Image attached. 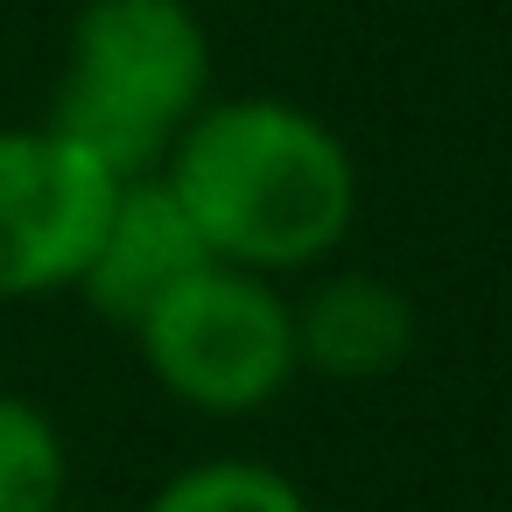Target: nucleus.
Returning <instances> with one entry per match:
<instances>
[{
    "label": "nucleus",
    "instance_id": "423d86ee",
    "mask_svg": "<svg viewBox=\"0 0 512 512\" xmlns=\"http://www.w3.org/2000/svg\"><path fill=\"white\" fill-rule=\"evenodd\" d=\"M421 316L386 274H337L295 309V351L323 379H386L414 358Z\"/></svg>",
    "mask_w": 512,
    "mask_h": 512
},
{
    "label": "nucleus",
    "instance_id": "7ed1b4c3",
    "mask_svg": "<svg viewBox=\"0 0 512 512\" xmlns=\"http://www.w3.org/2000/svg\"><path fill=\"white\" fill-rule=\"evenodd\" d=\"M134 344H141L148 379L211 421L274 407L288 393V379L302 372L295 302L267 274H246L225 260L197 267L162 309H148Z\"/></svg>",
    "mask_w": 512,
    "mask_h": 512
},
{
    "label": "nucleus",
    "instance_id": "0eeeda50",
    "mask_svg": "<svg viewBox=\"0 0 512 512\" xmlns=\"http://www.w3.org/2000/svg\"><path fill=\"white\" fill-rule=\"evenodd\" d=\"M71 484V449L57 421L0 386V512H64Z\"/></svg>",
    "mask_w": 512,
    "mask_h": 512
},
{
    "label": "nucleus",
    "instance_id": "20e7f679",
    "mask_svg": "<svg viewBox=\"0 0 512 512\" xmlns=\"http://www.w3.org/2000/svg\"><path fill=\"white\" fill-rule=\"evenodd\" d=\"M120 183L127 176H113L50 120L0 127V302L78 288Z\"/></svg>",
    "mask_w": 512,
    "mask_h": 512
},
{
    "label": "nucleus",
    "instance_id": "f03ea898",
    "mask_svg": "<svg viewBox=\"0 0 512 512\" xmlns=\"http://www.w3.org/2000/svg\"><path fill=\"white\" fill-rule=\"evenodd\" d=\"M211 106V36L190 0H85L50 127L113 176H155L183 127Z\"/></svg>",
    "mask_w": 512,
    "mask_h": 512
},
{
    "label": "nucleus",
    "instance_id": "6e6552de",
    "mask_svg": "<svg viewBox=\"0 0 512 512\" xmlns=\"http://www.w3.org/2000/svg\"><path fill=\"white\" fill-rule=\"evenodd\" d=\"M141 512H316L309 491L274 470V463H253V456H211V463H190L176 470L169 484H155V498Z\"/></svg>",
    "mask_w": 512,
    "mask_h": 512
},
{
    "label": "nucleus",
    "instance_id": "f257e3e1",
    "mask_svg": "<svg viewBox=\"0 0 512 512\" xmlns=\"http://www.w3.org/2000/svg\"><path fill=\"white\" fill-rule=\"evenodd\" d=\"M155 176L204 232L211 260L267 281L330 260L358 225V162L344 134L274 92L211 99Z\"/></svg>",
    "mask_w": 512,
    "mask_h": 512
},
{
    "label": "nucleus",
    "instance_id": "39448f33",
    "mask_svg": "<svg viewBox=\"0 0 512 512\" xmlns=\"http://www.w3.org/2000/svg\"><path fill=\"white\" fill-rule=\"evenodd\" d=\"M197 267H211V246L190 225V211L176 204V190L162 176H127L99 225V246L78 274V295L134 337L141 316L162 309Z\"/></svg>",
    "mask_w": 512,
    "mask_h": 512
}]
</instances>
